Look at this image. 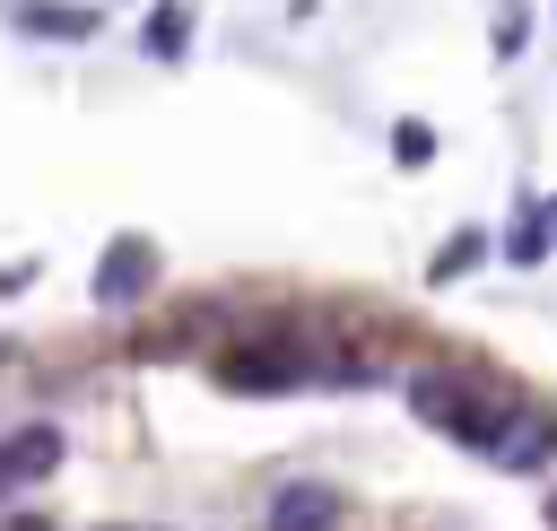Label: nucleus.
<instances>
[{
    "instance_id": "1",
    "label": "nucleus",
    "mask_w": 557,
    "mask_h": 531,
    "mask_svg": "<svg viewBox=\"0 0 557 531\" xmlns=\"http://www.w3.org/2000/svg\"><path fill=\"white\" fill-rule=\"evenodd\" d=\"M409 409H418L426 427H444L453 444H470V453H487L496 427H505V409H496L487 392H470L461 374H418V383H409Z\"/></svg>"
},
{
    "instance_id": "2",
    "label": "nucleus",
    "mask_w": 557,
    "mask_h": 531,
    "mask_svg": "<svg viewBox=\"0 0 557 531\" xmlns=\"http://www.w3.org/2000/svg\"><path fill=\"white\" fill-rule=\"evenodd\" d=\"M157 287V244L148 235H113L96 261V305H139Z\"/></svg>"
},
{
    "instance_id": "3",
    "label": "nucleus",
    "mask_w": 557,
    "mask_h": 531,
    "mask_svg": "<svg viewBox=\"0 0 557 531\" xmlns=\"http://www.w3.org/2000/svg\"><path fill=\"white\" fill-rule=\"evenodd\" d=\"M61 470V427H17V435H0V496H17V487H35V479H52Z\"/></svg>"
},
{
    "instance_id": "4",
    "label": "nucleus",
    "mask_w": 557,
    "mask_h": 531,
    "mask_svg": "<svg viewBox=\"0 0 557 531\" xmlns=\"http://www.w3.org/2000/svg\"><path fill=\"white\" fill-rule=\"evenodd\" d=\"M339 487H322V479H287L278 496H270V531H339Z\"/></svg>"
},
{
    "instance_id": "5",
    "label": "nucleus",
    "mask_w": 557,
    "mask_h": 531,
    "mask_svg": "<svg viewBox=\"0 0 557 531\" xmlns=\"http://www.w3.org/2000/svg\"><path fill=\"white\" fill-rule=\"evenodd\" d=\"M557 453V418L548 409H513L505 427H496V444H487V461H505V470H531V461H548Z\"/></svg>"
},
{
    "instance_id": "6",
    "label": "nucleus",
    "mask_w": 557,
    "mask_h": 531,
    "mask_svg": "<svg viewBox=\"0 0 557 531\" xmlns=\"http://www.w3.org/2000/svg\"><path fill=\"white\" fill-rule=\"evenodd\" d=\"M305 366H296V348H235V357H218V383H235V392H287Z\"/></svg>"
},
{
    "instance_id": "7",
    "label": "nucleus",
    "mask_w": 557,
    "mask_h": 531,
    "mask_svg": "<svg viewBox=\"0 0 557 531\" xmlns=\"http://www.w3.org/2000/svg\"><path fill=\"white\" fill-rule=\"evenodd\" d=\"M17 26H26V35H70V44H87V35H96V9H87V0H17Z\"/></svg>"
},
{
    "instance_id": "8",
    "label": "nucleus",
    "mask_w": 557,
    "mask_h": 531,
    "mask_svg": "<svg viewBox=\"0 0 557 531\" xmlns=\"http://www.w3.org/2000/svg\"><path fill=\"white\" fill-rule=\"evenodd\" d=\"M183 35H191V0H157V17H148V35H139V44H148L157 61H174V52H183Z\"/></svg>"
},
{
    "instance_id": "9",
    "label": "nucleus",
    "mask_w": 557,
    "mask_h": 531,
    "mask_svg": "<svg viewBox=\"0 0 557 531\" xmlns=\"http://www.w3.org/2000/svg\"><path fill=\"white\" fill-rule=\"evenodd\" d=\"M392 157H400V165H426V157H435V131H426V122H400V131H392Z\"/></svg>"
},
{
    "instance_id": "10",
    "label": "nucleus",
    "mask_w": 557,
    "mask_h": 531,
    "mask_svg": "<svg viewBox=\"0 0 557 531\" xmlns=\"http://www.w3.org/2000/svg\"><path fill=\"white\" fill-rule=\"evenodd\" d=\"M479 252H487V235H479V226H470V235H453V244H444V261H435V279H461Z\"/></svg>"
},
{
    "instance_id": "11",
    "label": "nucleus",
    "mask_w": 557,
    "mask_h": 531,
    "mask_svg": "<svg viewBox=\"0 0 557 531\" xmlns=\"http://www.w3.org/2000/svg\"><path fill=\"white\" fill-rule=\"evenodd\" d=\"M522 26H531V17H522V0H505V17H496V52H513V44H522Z\"/></svg>"
},
{
    "instance_id": "12",
    "label": "nucleus",
    "mask_w": 557,
    "mask_h": 531,
    "mask_svg": "<svg viewBox=\"0 0 557 531\" xmlns=\"http://www.w3.org/2000/svg\"><path fill=\"white\" fill-rule=\"evenodd\" d=\"M540 218H548V235H557V200H540Z\"/></svg>"
},
{
    "instance_id": "13",
    "label": "nucleus",
    "mask_w": 557,
    "mask_h": 531,
    "mask_svg": "<svg viewBox=\"0 0 557 531\" xmlns=\"http://www.w3.org/2000/svg\"><path fill=\"white\" fill-rule=\"evenodd\" d=\"M548 531H557V496H548Z\"/></svg>"
}]
</instances>
